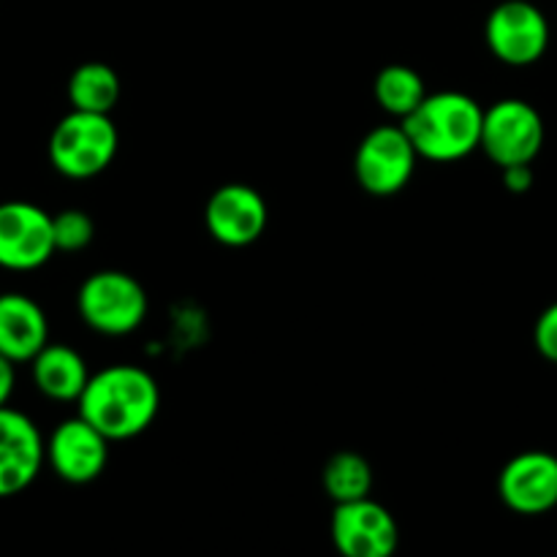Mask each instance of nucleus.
<instances>
[{
	"label": "nucleus",
	"instance_id": "nucleus-7",
	"mask_svg": "<svg viewBox=\"0 0 557 557\" xmlns=\"http://www.w3.org/2000/svg\"><path fill=\"white\" fill-rule=\"evenodd\" d=\"M419 152L403 125H379L359 141L354 152V177L370 196H395L413 180Z\"/></svg>",
	"mask_w": 557,
	"mask_h": 557
},
{
	"label": "nucleus",
	"instance_id": "nucleus-16",
	"mask_svg": "<svg viewBox=\"0 0 557 557\" xmlns=\"http://www.w3.org/2000/svg\"><path fill=\"white\" fill-rule=\"evenodd\" d=\"M120 92H123V85H120L117 71L101 60L76 65L69 79L71 109H82V112L109 114L117 107Z\"/></svg>",
	"mask_w": 557,
	"mask_h": 557
},
{
	"label": "nucleus",
	"instance_id": "nucleus-12",
	"mask_svg": "<svg viewBox=\"0 0 557 557\" xmlns=\"http://www.w3.org/2000/svg\"><path fill=\"white\" fill-rule=\"evenodd\" d=\"M44 471V435L27 413L0 406V500L33 487Z\"/></svg>",
	"mask_w": 557,
	"mask_h": 557
},
{
	"label": "nucleus",
	"instance_id": "nucleus-10",
	"mask_svg": "<svg viewBox=\"0 0 557 557\" xmlns=\"http://www.w3.org/2000/svg\"><path fill=\"white\" fill-rule=\"evenodd\" d=\"M52 256V215L33 201H3L0 205V270H41Z\"/></svg>",
	"mask_w": 557,
	"mask_h": 557
},
{
	"label": "nucleus",
	"instance_id": "nucleus-6",
	"mask_svg": "<svg viewBox=\"0 0 557 557\" xmlns=\"http://www.w3.org/2000/svg\"><path fill=\"white\" fill-rule=\"evenodd\" d=\"M549 20L531 0H500L484 22V41L495 60L511 69L539 63L549 49Z\"/></svg>",
	"mask_w": 557,
	"mask_h": 557
},
{
	"label": "nucleus",
	"instance_id": "nucleus-5",
	"mask_svg": "<svg viewBox=\"0 0 557 557\" xmlns=\"http://www.w3.org/2000/svg\"><path fill=\"white\" fill-rule=\"evenodd\" d=\"M544 147V120L533 103L522 98H500L484 109L479 150L495 166L533 163Z\"/></svg>",
	"mask_w": 557,
	"mask_h": 557
},
{
	"label": "nucleus",
	"instance_id": "nucleus-11",
	"mask_svg": "<svg viewBox=\"0 0 557 557\" xmlns=\"http://www.w3.org/2000/svg\"><path fill=\"white\" fill-rule=\"evenodd\" d=\"M270 210L264 196L245 183H226L207 199L205 226L226 248H248L264 234Z\"/></svg>",
	"mask_w": 557,
	"mask_h": 557
},
{
	"label": "nucleus",
	"instance_id": "nucleus-18",
	"mask_svg": "<svg viewBox=\"0 0 557 557\" xmlns=\"http://www.w3.org/2000/svg\"><path fill=\"white\" fill-rule=\"evenodd\" d=\"M321 484L335 504L368 498L373 490V468L359 451H335L321 471Z\"/></svg>",
	"mask_w": 557,
	"mask_h": 557
},
{
	"label": "nucleus",
	"instance_id": "nucleus-3",
	"mask_svg": "<svg viewBox=\"0 0 557 557\" xmlns=\"http://www.w3.org/2000/svg\"><path fill=\"white\" fill-rule=\"evenodd\" d=\"M120 134L109 114L71 109L49 134L47 156L58 174L69 180H92L112 166Z\"/></svg>",
	"mask_w": 557,
	"mask_h": 557
},
{
	"label": "nucleus",
	"instance_id": "nucleus-15",
	"mask_svg": "<svg viewBox=\"0 0 557 557\" xmlns=\"http://www.w3.org/2000/svg\"><path fill=\"white\" fill-rule=\"evenodd\" d=\"M27 364L33 386L52 403H76L90 381L85 357L63 343H47Z\"/></svg>",
	"mask_w": 557,
	"mask_h": 557
},
{
	"label": "nucleus",
	"instance_id": "nucleus-4",
	"mask_svg": "<svg viewBox=\"0 0 557 557\" xmlns=\"http://www.w3.org/2000/svg\"><path fill=\"white\" fill-rule=\"evenodd\" d=\"M76 310L98 335L125 337L145 324L150 302L145 286L134 275L123 270H98L82 281Z\"/></svg>",
	"mask_w": 557,
	"mask_h": 557
},
{
	"label": "nucleus",
	"instance_id": "nucleus-22",
	"mask_svg": "<svg viewBox=\"0 0 557 557\" xmlns=\"http://www.w3.org/2000/svg\"><path fill=\"white\" fill-rule=\"evenodd\" d=\"M16 386V364L0 354V406H9Z\"/></svg>",
	"mask_w": 557,
	"mask_h": 557
},
{
	"label": "nucleus",
	"instance_id": "nucleus-8",
	"mask_svg": "<svg viewBox=\"0 0 557 557\" xmlns=\"http://www.w3.org/2000/svg\"><path fill=\"white\" fill-rule=\"evenodd\" d=\"M330 536L343 557H392L400 547L395 515L370 495L335 504Z\"/></svg>",
	"mask_w": 557,
	"mask_h": 557
},
{
	"label": "nucleus",
	"instance_id": "nucleus-9",
	"mask_svg": "<svg viewBox=\"0 0 557 557\" xmlns=\"http://www.w3.org/2000/svg\"><path fill=\"white\" fill-rule=\"evenodd\" d=\"M44 466L65 484H90L107 471L109 441L76 413L54 424L44 438Z\"/></svg>",
	"mask_w": 557,
	"mask_h": 557
},
{
	"label": "nucleus",
	"instance_id": "nucleus-2",
	"mask_svg": "<svg viewBox=\"0 0 557 557\" xmlns=\"http://www.w3.org/2000/svg\"><path fill=\"white\" fill-rule=\"evenodd\" d=\"M484 109L476 98L460 90L428 92L408 117L400 120L419 158L433 163H455L479 150Z\"/></svg>",
	"mask_w": 557,
	"mask_h": 557
},
{
	"label": "nucleus",
	"instance_id": "nucleus-21",
	"mask_svg": "<svg viewBox=\"0 0 557 557\" xmlns=\"http://www.w3.org/2000/svg\"><path fill=\"white\" fill-rule=\"evenodd\" d=\"M504 188L509 194H528L533 188V163H515V166H504Z\"/></svg>",
	"mask_w": 557,
	"mask_h": 557
},
{
	"label": "nucleus",
	"instance_id": "nucleus-17",
	"mask_svg": "<svg viewBox=\"0 0 557 557\" xmlns=\"http://www.w3.org/2000/svg\"><path fill=\"white\" fill-rule=\"evenodd\" d=\"M424 96H428V85H424L422 74L413 71L411 65H386L373 82L375 103L395 120L408 117L424 101Z\"/></svg>",
	"mask_w": 557,
	"mask_h": 557
},
{
	"label": "nucleus",
	"instance_id": "nucleus-19",
	"mask_svg": "<svg viewBox=\"0 0 557 557\" xmlns=\"http://www.w3.org/2000/svg\"><path fill=\"white\" fill-rule=\"evenodd\" d=\"M54 253H79L96 237V223L85 210H63L52 215Z\"/></svg>",
	"mask_w": 557,
	"mask_h": 557
},
{
	"label": "nucleus",
	"instance_id": "nucleus-20",
	"mask_svg": "<svg viewBox=\"0 0 557 557\" xmlns=\"http://www.w3.org/2000/svg\"><path fill=\"white\" fill-rule=\"evenodd\" d=\"M533 343L547 362L557 364V302L539 315L536 326H533Z\"/></svg>",
	"mask_w": 557,
	"mask_h": 557
},
{
	"label": "nucleus",
	"instance_id": "nucleus-1",
	"mask_svg": "<svg viewBox=\"0 0 557 557\" xmlns=\"http://www.w3.org/2000/svg\"><path fill=\"white\" fill-rule=\"evenodd\" d=\"M161 408L156 375L136 364H109L90 373L76 400V413L90 422L109 444L139 438L152 428Z\"/></svg>",
	"mask_w": 557,
	"mask_h": 557
},
{
	"label": "nucleus",
	"instance_id": "nucleus-13",
	"mask_svg": "<svg viewBox=\"0 0 557 557\" xmlns=\"http://www.w3.org/2000/svg\"><path fill=\"white\" fill-rule=\"evenodd\" d=\"M498 495L515 515L539 517L553 511L557 506V457L542 449L511 457L498 476Z\"/></svg>",
	"mask_w": 557,
	"mask_h": 557
},
{
	"label": "nucleus",
	"instance_id": "nucleus-14",
	"mask_svg": "<svg viewBox=\"0 0 557 557\" xmlns=\"http://www.w3.org/2000/svg\"><path fill=\"white\" fill-rule=\"evenodd\" d=\"M49 343V319L41 305L22 292L0 294V354L27 364Z\"/></svg>",
	"mask_w": 557,
	"mask_h": 557
}]
</instances>
